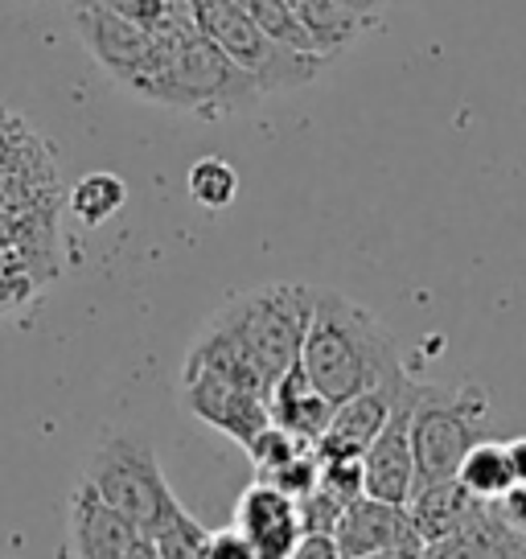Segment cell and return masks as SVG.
<instances>
[{"label":"cell","instance_id":"obj_1","mask_svg":"<svg viewBox=\"0 0 526 559\" xmlns=\"http://www.w3.org/2000/svg\"><path fill=\"white\" fill-rule=\"evenodd\" d=\"M300 370L337 407L367 386L395 379L404 370V354L386 321H379L367 305L334 288H313V317L300 346Z\"/></svg>","mask_w":526,"mask_h":559},{"label":"cell","instance_id":"obj_12","mask_svg":"<svg viewBox=\"0 0 526 559\" xmlns=\"http://www.w3.org/2000/svg\"><path fill=\"white\" fill-rule=\"evenodd\" d=\"M67 539H71V559H128L141 535L87 481H79L67 507Z\"/></svg>","mask_w":526,"mask_h":559},{"label":"cell","instance_id":"obj_9","mask_svg":"<svg viewBox=\"0 0 526 559\" xmlns=\"http://www.w3.org/2000/svg\"><path fill=\"white\" fill-rule=\"evenodd\" d=\"M416 391H420V383L411 379L399 403H395V412L379 428V437L370 440L367 453H362V493L367 498L404 507L411 489H416V456H411V403H416Z\"/></svg>","mask_w":526,"mask_h":559},{"label":"cell","instance_id":"obj_4","mask_svg":"<svg viewBox=\"0 0 526 559\" xmlns=\"http://www.w3.org/2000/svg\"><path fill=\"white\" fill-rule=\"evenodd\" d=\"M309 317H313L309 284H263V288L230 297L214 313V321L230 333V342L260 374V383L272 391L276 379L300 362Z\"/></svg>","mask_w":526,"mask_h":559},{"label":"cell","instance_id":"obj_25","mask_svg":"<svg viewBox=\"0 0 526 559\" xmlns=\"http://www.w3.org/2000/svg\"><path fill=\"white\" fill-rule=\"evenodd\" d=\"M297 502V519H300V535H334L337 519H342V502L334 493H325L321 486H313L309 493L292 498Z\"/></svg>","mask_w":526,"mask_h":559},{"label":"cell","instance_id":"obj_10","mask_svg":"<svg viewBox=\"0 0 526 559\" xmlns=\"http://www.w3.org/2000/svg\"><path fill=\"white\" fill-rule=\"evenodd\" d=\"M411 383V374L399 370L395 379H386L379 386H367V391H358L350 400H342L330 412V424H325V432L321 440L313 444L316 456H362L367 453V444L379 437V428L386 424V416L395 412V403L399 395L407 391Z\"/></svg>","mask_w":526,"mask_h":559},{"label":"cell","instance_id":"obj_18","mask_svg":"<svg viewBox=\"0 0 526 559\" xmlns=\"http://www.w3.org/2000/svg\"><path fill=\"white\" fill-rule=\"evenodd\" d=\"M453 477L474 493L477 502H498V498L514 486L506 444H502V440H477L474 449L461 456V465H456Z\"/></svg>","mask_w":526,"mask_h":559},{"label":"cell","instance_id":"obj_30","mask_svg":"<svg viewBox=\"0 0 526 559\" xmlns=\"http://www.w3.org/2000/svg\"><path fill=\"white\" fill-rule=\"evenodd\" d=\"M506 461H510V477L526 481V437L506 440Z\"/></svg>","mask_w":526,"mask_h":559},{"label":"cell","instance_id":"obj_19","mask_svg":"<svg viewBox=\"0 0 526 559\" xmlns=\"http://www.w3.org/2000/svg\"><path fill=\"white\" fill-rule=\"evenodd\" d=\"M128 206V181L116 174H87L71 190V214L83 227H104L111 214Z\"/></svg>","mask_w":526,"mask_h":559},{"label":"cell","instance_id":"obj_23","mask_svg":"<svg viewBox=\"0 0 526 559\" xmlns=\"http://www.w3.org/2000/svg\"><path fill=\"white\" fill-rule=\"evenodd\" d=\"M304 449H313V444H304L300 437L284 432L280 424H267V428H260V432L251 437V444H247V456H251V469H255V477H272L280 465H288V461H292V456H300Z\"/></svg>","mask_w":526,"mask_h":559},{"label":"cell","instance_id":"obj_24","mask_svg":"<svg viewBox=\"0 0 526 559\" xmlns=\"http://www.w3.org/2000/svg\"><path fill=\"white\" fill-rule=\"evenodd\" d=\"M316 486L334 493L342 507L362 498V456H316Z\"/></svg>","mask_w":526,"mask_h":559},{"label":"cell","instance_id":"obj_27","mask_svg":"<svg viewBox=\"0 0 526 559\" xmlns=\"http://www.w3.org/2000/svg\"><path fill=\"white\" fill-rule=\"evenodd\" d=\"M202 559H255V556H251V543H247L235 526H227V531H211V535H206Z\"/></svg>","mask_w":526,"mask_h":559},{"label":"cell","instance_id":"obj_17","mask_svg":"<svg viewBox=\"0 0 526 559\" xmlns=\"http://www.w3.org/2000/svg\"><path fill=\"white\" fill-rule=\"evenodd\" d=\"M330 412H334V403L309 383V374L300 370V362L288 374H280L276 386L267 391V419L280 424L284 432L300 437L304 444L321 440L325 424H330Z\"/></svg>","mask_w":526,"mask_h":559},{"label":"cell","instance_id":"obj_26","mask_svg":"<svg viewBox=\"0 0 526 559\" xmlns=\"http://www.w3.org/2000/svg\"><path fill=\"white\" fill-rule=\"evenodd\" d=\"M316 453L313 449H304L300 456H292L288 465H280V469L272 473V477H260V481H272L276 489H284L288 498H300V493H309V489L316 486Z\"/></svg>","mask_w":526,"mask_h":559},{"label":"cell","instance_id":"obj_15","mask_svg":"<svg viewBox=\"0 0 526 559\" xmlns=\"http://www.w3.org/2000/svg\"><path fill=\"white\" fill-rule=\"evenodd\" d=\"M420 559H526V535L502 523L493 502H486L461 531L423 543Z\"/></svg>","mask_w":526,"mask_h":559},{"label":"cell","instance_id":"obj_3","mask_svg":"<svg viewBox=\"0 0 526 559\" xmlns=\"http://www.w3.org/2000/svg\"><path fill=\"white\" fill-rule=\"evenodd\" d=\"M83 481L116 514H123L136 526V535H144V539H157L165 526L186 514L169 477L160 469L153 440H144L141 432H128V428H111L99 437V444L91 449L87 465H83Z\"/></svg>","mask_w":526,"mask_h":559},{"label":"cell","instance_id":"obj_2","mask_svg":"<svg viewBox=\"0 0 526 559\" xmlns=\"http://www.w3.org/2000/svg\"><path fill=\"white\" fill-rule=\"evenodd\" d=\"M123 91H132L144 104L181 111V116H202V120H227V116L251 111L263 99L251 74L235 67L198 25L157 37L148 62Z\"/></svg>","mask_w":526,"mask_h":559},{"label":"cell","instance_id":"obj_20","mask_svg":"<svg viewBox=\"0 0 526 559\" xmlns=\"http://www.w3.org/2000/svg\"><path fill=\"white\" fill-rule=\"evenodd\" d=\"M186 190L202 210H227L239 198V169L223 157H198L190 165Z\"/></svg>","mask_w":526,"mask_h":559},{"label":"cell","instance_id":"obj_13","mask_svg":"<svg viewBox=\"0 0 526 559\" xmlns=\"http://www.w3.org/2000/svg\"><path fill=\"white\" fill-rule=\"evenodd\" d=\"M334 543L342 559H362L386 547H407V543H420L416 526L407 519V507L395 502H379V498H354L350 507L342 510V519L334 526Z\"/></svg>","mask_w":526,"mask_h":559},{"label":"cell","instance_id":"obj_7","mask_svg":"<svg viewBox=\"0 0 526 559\" xmlns=\"http://www.w3.org/2000/svg\"><path fill=\"white\" fill-rule=\"evenodd\" d=\"M67 9H71L74 34L83 37L91 58L104 67L111 83L128 87L141 74L144 62H148L157 37L141 29L136 21H128L123 13H116L104 0H67Z\"/></svg>","mask_w":526,"mask_h":559},{"label":"cell","instance_id":"obj_29","mask_svg":"<svg viewBox=\"0 0 526 559\" xmlns=\"http://www.w3.org/2000/svg\"><path fill=\"white\" fill-rule=\"evenodd\" d=\"M288 559H342L334 535H300Z\"/></svg>","mask_w":526,"mask_h":559},{"label":"cell","instance_id":"obj_32","mask_svg":"<svg viewBox=\"0 0 526 559\" xmlns=\"http://www.w3.org/2000/svg\"><path fill=\"white\" fill-rule=\"evenodd\" d=\"M374 4H379V9H386V0H374Z\"/></svg>","mask_w":526,"mask_h":559},{"label":"cell","instance_id":"obj_6","mask_svg":"<svg viewBox=\"0 0 526 559\" xmlns=\"http://www.w3.org/2000/svg\"><path fill=\"white\" fill-rule=\"evenodd\" d=\"M486 416H490V395H486V386L420 383L416 403H411L416 486L453 477L456 465H461V456L481 440V419Z\"/></svg>","mask_w":526,"mask_h":559},{"label":"cell","instance_id":"obj_14","mask_svg":"<svg viewBox=\"0 0 526 559\" xmlns=\"http://www.w3.org/2000/svg\"><path fill=\"white\" fill-rule=\"evenodd\" d=\"M288 4L313 41V53L325 62H334L354 41H362L383 17L374 0H288Z\"/></svg>","mask_w":526,"mask_h":559},{"label":"cell","instance_id":"obj_8","mask_svg":"<svg viewBox=\"0 0 526 559\" xmlns=\"http://www.w3.org/2000/svg\"><path fill=\"white\" fill-rule=\"evenodd\" d=\"M177 400L181 407L198 416L202 424H211L214 432L230 437L239 449L251 444V437L267 428V400L247 391V386L230 383V379H218V374H206V370H181L177 379Z\"/></svg>","mask_w":526,"mask_h":559},{"label":"cell","instance_id":"obj_31","mask_svg":"<svg viewBox=\"0 0 526 559\" xmlns=\"http://www.w3.org/2000/svg\"><path fill=\"white\" fill-rule=\"evenodd\" d=\"M128 559H160L157 543L144 539V535H141V539H136V547H132V556H128Z\"/></svg>","mask_w":526,"mask_h":559},{"label":"cell","instance_id":"obj_5","mask_svg":"<svg viewBox=\"0 0 526 559\" xmlns=\"http://www.w3.org/2000/svg\"><path fill=\"white\" fill-rule=\"evenodd\" d=\"M193 25L211 37L243 74H251V83L263 95L309 87L321 79V70L330 67L316 53L292 50L276 37H267L235 0H193Z\"/></svg>","mask_w":526,"mask_h":559},{"label":"cell","instance_id":"obj_22","mask_svg":"<svg viewBox=\"0 0 526 559\" xmlns=\"http://www.w3.org/2000/svg\"><path fill=\"white\" fill-rule=\"evenodd\" d=\"M235 4H239L267 37H276V41L292 46V50L313 53V41H309V34H304V25L297 21L288 0H235Z\"/></svg>","mask_w":526,"mask_h":559},{"label":"cell","instance_id":"obj_11","mask_svg":"<svg viewBox=\"0 0 526 559\" xmlns=\"http://www.w3.org/2000/svg\"><path fill=\"white\" fill-rule=\"evenodd\" d=\"M235 531L251 543L255 559H288L300 539L297 502L272 481H251L235 502Z\"/></svg>","mask_w":526,"mask_h":559},{"label":"cell","instance_id":"obj_21","mask_svg":"<svg viewBox=\"0 0 526 559\" xmlns=\"http://www.w3.org/2000/svg\"><path fill=\"white\" fill-rule=\"evenodd\" d=\"M153 37H169L193 25V0H104Z\"/></svg>","mask_w":526,"mask_h":559},{"label":"cell","instance_id":"obj_16","mask_svg":"<svg viewBox=\"0 0 526 559\" xmlns=\"http://www.w3.org/2000/svg\"><path fill=\"white\" fill-rule=\"evenodd\" d=\"M404 507L420 543H437L444 535L461 531L486 502H477L456 477H440V481H423V486L411 489V498H407Z\"/></svg>","mask_w":526,"mask_h":559},{"label":"cell","instance_id":"obj_28","mask_svg":"<svg viewBox=\"0 0 526 559\" xmlns=\"http://www.w3.org/2000/svg\"><path fill=\"white\" fill-rule=\"evenodd\" d=\"M493 510H498V519H502V523L526 535V481H514V486L493 502Z\"/></svg>","mask_w":526,"mask_h":559}]
</instances>
